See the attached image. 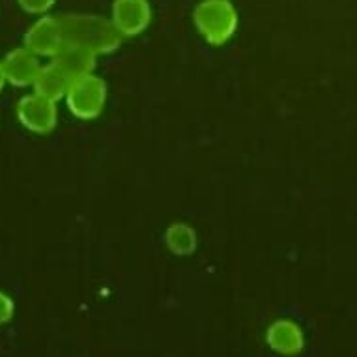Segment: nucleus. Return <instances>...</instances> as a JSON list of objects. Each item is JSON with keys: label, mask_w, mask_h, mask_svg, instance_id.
<instances>
[{"label": "nucleus", "mask_w": 357, "mask_h": 357, "mask_svg": "<svg viewBox=\"0 0 357 357\" xmlns=\"http://www.w3.org/2000/svg\"><path fill=\"white\" fill-rule=\"evenodd\" d=\"M17 2L29 13H47L54 6V0H17Z\"/></svg>", "instance_id": "nucleus-12"}, {"label": "nucleus", "mask_w": 357, "mask_h": 357, "mask_svg": "<svg viewBox=\"0 0 357 357\" xmlns=\"http://www.w3.org/2000/svg\"><path fill=\"white\" fill-rule=\"evenodd\" d=\"M2 66H4L6 81L13 86L34 84L36 77L41 70L38 54H34L26 47L13 49L12 53H8L6 59L2 60Z\"/></svg>", "instance_id": "nucleus-7"}, {"label": "nucleus", "mask_w": 357, "mask_h": 357, "mask_svg": "<svg viewBox=\"0 0 357 357\" xmlns=\"http://www.w3.org/2000/svg\"><path fill=\"white\" fill-rule=\"evenodd\" d=\"M71 84H73V79L70 75H66L54 62H51L47 66H41L40 73L36 77L32 86H34L36 94L43 96V98L56 103L60 100H66Z\"/></svg>", "instance_id": "nucleus-10"}, {"label": "nucleus", "mask_w": 357, "mask_h": 357, "mask_svg": "<svg viewBox=\"0 0 357 357\" xmlns=\"http://www.w3.org/2000/svg\"><path fill=\"white\" fill-rule=\"evenodd\" d=\"M96 59H98V54L88 51V49L73 45V43H64L51 62H54L66 75H70L75 81V79L94 73Z\"/></svg>", "instance_id": "nucleus-8"}, {"label": "nucleus", "mask_w": 357, "mask_h": 357, "mask_svg": "<svg viewBox=\"0 0 357 357\" xmlns=\"http://www.w3.org/2000/svg\"><path fill=\"white\" fill-rule=\"evenodd\" d=\"M165 241L170 252H174L176 257H188L193 255L197 249V232L193 227H189L188 222H172L167 232H165Z\"/></svg>", "instance_id": "nucleus-11"}, {"label": "nucleus", "mask_w": 357, "mask_h": 357, "mask_svg": "<svg viewBox=\"0 0 357 357\" xmlns=\"http://www.w3.org/2000/svg\"><path fill=\"white\" fill-rule=\"evenodd\" d=\"M6 73H4V66H2V60H0V90L4 88V84H6Z\"/></svg>", "instance_id": "nucleus-14"}, {"label": "nucleus", "mask_w": 357, "mask_h": 357, "mask_svg": "<svg viewBox=\"0 0 357 357\" xmlns=\"http://www.w3.org/2000/svg\"><path fill=\"white\" fill-rule=\"evenodd\" d=\"M66 103L73 116L79 120H94L103 112L107 103V84L103 79L92 75L75 79L70 92L66 96Z\"/></svg>", "instance_id": "nucleus-3"}, {"label": "nucleus", "mask_w": 357, "mask_h": 357, "mask_svg": "<svg viewBox=\"0 0 357 357\" xmlns=\"http://www.w3.org/2000/svg\"><path fill=\"white\" fill-rule=\"evenodd\" d=\"M66 43L92 51L94 54L114 53L122 45L123 36L112 23V19L88 15V13H68L60 17Z\"/></svg>", "instance_id": "nucleus-1"}, {"label": "nucleus", "mask_w": 357, "mask_h": 357, "mask_svg": "<svg viewBox=\"0 0 357 357\" xmlns=\"http://www.w3.org/2000/svg\"><path fill=\"white\" fill-rule=\"evenodd\" d=\"M266 340L271 350L282 356H296L305 346L303 331L292 320H277L271 324L266 333Z\"/></svg>", "instance_id": "nucleus-9"}, {"label": "nucleus", "mask_w": 357, "mask_h": 357, "mask_svg": "<svg viewBox=\"0 0 357 357\" xmlns=\"http://www.w3.org/2000/svg\"><path fill=\"white\" fill-rule=\"evenodd\" d=\"M195 24L200 36L211 45H222L238 30V12L230 0H202L195 8Z\"/></svg>", "instance_id": "nucleus-2"}, {"label": "nucleus", "mask_w": 357, "mask_h": 357, "mask_svg": "<svg viewBox=\"0 0 357 357\" xmlns=\"http://www.w3.org/2000/svg\"><path fill=\"white\" fill-rule=\"evenodd\" d=\"M13 312H15L13 299L10 298V296H6L4 292H0V326L10 322L13 318Z\"/></svg>", "instance_id": "nucleus-13"}, {"label": "nucleus", "mask_w": 357, "mask_h": 357, "mask_svg": "<svg viewBox=\"0 0 357 357\" xmlns=\"http://www.w3.org/2000/svg\"><path fill=\"white\" fill-rule=\"evenodd\" d=\"M64 43V32H62L60 17L56 19L45 15V17L38 19L24 36V47L38 56L53 59Z\"/></svg>", "instance_id": "nucleus-5"}, {"label": "nucleus", "mask_w": 357, "mask_h": 357, "mask_svg": "<svg viewBox=\"0 0 357 357\" xmlns=\"http://www.w3.org/2000/svg\"><path fill=\"white\" fill-rule=\"evenodd\" d=\"M17 118L24 128L38 133V135H47L56 128L59 122V111L56 103L40 94H30L21 98L17 103Z\"/></svg>", "instance_id": "nucleus-4"}, {"label": "nucleus", "mask_w": 357, "mask_h": 357, "mask_svg": "<svg viewBox=\"0 0 357 357\" xmlns=\"http://www.w3.org/2000/svg\"><path fill=\"white\" fill-rule=\"evenodd\" d=\"M112 23L123 38L142 34L152 21V8L148 0H114Z\"/></svg>", "instance_id": "nucleus-6"}]
</instances>
